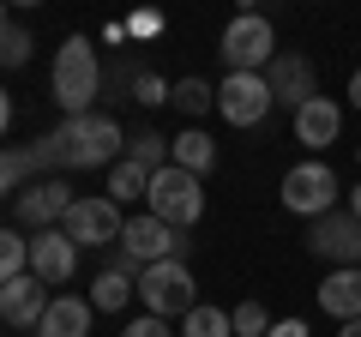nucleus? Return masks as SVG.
I'll return each mask as SVG.
<instances>
[{"instance_id": "1", "label": "nucleus", "mask_w": 361, "mask_h": 337, "mask_svg": "<svg viewBox=\"0 0 361 337\" xmlns=\"http://www.w3.org/2000/svg\"><path fill=\"white\" fill-rule=\"evenodd\" d=\"M61 115H90V103L103 97V61H97V42L90 37H66L54 54V78H49Z\"/></svg>"}, {"instance_id": "2", "label": "nucleus", "mask_w": 361, "mask_h": 337, "mask_svg": "<svg viewBox=\"0 0 361 337\" xmlns=\"http://www.w3.org/2000/svg\"><path fill=\"white\" fill-rule=\"evenodd\" d=\"M61 145H66V168H109L121 151H127V133H121L115 115L90 109V115H66Z\"/></svg>"}, {"instance_id": "3", "label": "nucleus", "mask_w": 361, "mask_h": 337, "mask_svg": "<svg viewBox=\"0 0 361 337\" xmlns=\"http://www.w3.org/2000/svg\"><path fill=\"white\" fill-rule=\"evenodd\" d=\"M145 211L163 223H175V229H193L199 217H205V181L199 175H187V168H157L151 187H145Z\"/></svg>"}, {"instance_id": "4", "label": "nucleus", "mask_w": 361, "mask_h": 337, "mask_svg": "<svg viewBox=\"0 0 361 337\" xmlns=\"http://www.w3.org/2000/svg\"><path fill=\"white\" fill-rule=\"evenodd\" d=\"M217 54L229 61V73H265V66L277 61V25H271L265 13H235L229 25H223Z\"/></svg>"}, {"instance_id": "5", "label": "nucleus", "mask_w": 361, "mask_h": 337, "mask_svg": "<svg viewBox=\"0 0 361 337\" xmlns=\"http://www.w3.org/2000/svg\"><path fill=\"white\" fill-rule=\"evenodd\" d=\"M139 301L145 313H157V319H180L187 307H199V283L193 271H187V259H157L139 271Z\"/></svg>"}, {"instance_id": "6", "label": "nucleus", "mask_w": 361, "mask_h": 337, "mask_svg": "<svg viewBox=\"0 0 361 337\" xmlns=\"http://www.w3.org/2000/svg\"><path fill=\"white\" fill-rule=\"evenodd\" d=\"M277 199H283V211H295V217H325V211H337V168L331 163H295L283 175V187H277Z\"/></svg>"}, {"instance_id": "7", "label": "nucleus", "mask_w": 361, "mask_h": 337, "mask_svg": "<svg viewBox=\"0 0 361 337\" xmlns=\"http://www.w3.org/2000/svg\"><path fill=\"white\" fill-rule=\"evenodd\" d=\"M271 109H277V97H271L265 73H229L217 85V115L229 127H265Z\"/></svg>"}, {"instance_id": "8", "label": "nucleus", "mask_w": 361, "mask_h": 337, "mask_svg": "<svg viewBox=\"0 0 361 337\" xmlns=\"http://www.w3.org/2000/svg\"><path fill=\"white\" fill-rule=\"evenodd\" d=\"M61 229L73 235L78 247H115L121 229H127V217H121V205L109 193H90V199H73V211L61 217Z\"/></svg>"}, {"instance_id": "9", "label": "nucleus", "mask_w": 361, "mask_h": 337, "mask_svg": "<svg viewBox=\"0 0 361 337\" xmlns=\"http://www.w3.org/2000/svg\"><path fill=\"white\" fill-rule=\"evenodd\" d=\"M121 247L127 253H139L145 265H157V259H187V229H175V223H163V217H127V229H121Z\"/></svg>"}, {"instance_id": "10", "label": "nucleus", "mask_w": 361, "mask_h": 337, "mask_svg": "<svg viewBox=\"0 0 361 337\" xmlns=\"http://www.w3.org/2000/svg\"><path fill=\"white\" fill-rule=\"evenodd\" d=\"M307 253L325 259V265H361V223H355V211H325V217H313Z\"/></svg>"}, {"instance_id": "11", "label": "nucleus", "mask_w": 361, "mask_h": 337, "mask_svg": "<svg viewBox=\"0 0 361 337\" xmlns=\"http://www.w3.org/2000/svg\"><path fill=\"white\" fill-rule=\"evenodd\" d=\"M78 253H85V247H78L73 235L61 229V223H54V229H37V235H30V271H37L49 289H66V283H73Z\"/></svg>"}, {"instance_id": "12", "label": "nucleus", "mask_w": 361, "mask_h": 337, "mask_svg": "<svg viewBox=\"0 0 361 337\" xmlns=\"http://www.w3.org/2000/svg\"><path fill=\"white\" fill-rule=\"evenodd\" d=\"M265 85H271V97H277V109L295 115L301 103L319 97V66H313L307 54H283V49H277V61L265 66Z\"/></svg>"}, {"instance_id": "13", "label": "nucleus", "mask_w": 361, "mask_h": 337, "mask_svg": "<svg viewBox=\"0 0 361 337\" xmlns=\"http://www.w3.org/2000/svg\"><path fill=\"white\" fill-rule=\"evenodd\" d=\"M13 211H18V223H25V229H54V223L73 211V187H66L61 175H49V181L25 187V193L13 199Z\"/></svg>"}, {"instance_id": "14", "label": "nucleus", "mask_w": 361, "mask_h": 337, "mask_svg": "<svg viewBox=\"0 0 361 337\" xmlns=\"http://www.w3.org/2000/svg\"><path fill=\"white\" fill-rule=\"evenodd\" d=\"M49 283H42L37 271H18L13 283H0V319L6 325H37L42 313H49Z\"/></svg>"}, {"instance_id": "15", "label": "nucleus", "mask_w": 361, "mask_h": 337, "mask_svg": "<svg viewBox=\"0 0 361 337\" xmlns=\"http://www.w3.org/2000/svg\"><path fill=\"white\" fill-rule=\"evenodd\" d=\"M337 133H343V109H337L331 97H313V103L295 109V145L325 151V145H337Z\"/></svg>"}, {"instance_id": "16", "label": "nucleus", "mask_w": 361, "mask_h": 337, "mask_svg": "<svg viewBox=\"0 0 361 337\" xmlns=\"http://www.w3.org/2000/svg\"><path fill=\"white\" fill-rule=\"evenodd\" d=\"M319 307L331 313L337 325L361 319V265H331V277L319 283Z\"/></svg>"}, {"instance_id": "17", "label": "nucleus", "mask_w": 361, "mask_h": 337, "mask_svg": "<svg viewBox=\"0 0 361 337\" xmlns=\"http://www.w3.org/2000/svg\"><path fill=\"white\" fill-rule=\"evenodd\" d=\"M169 163L205 181L211 168H217V139H211L205 127H187V133H175V139H169Z\"/></svg>"}, {"instance_id": "18", "label": "nucleus", "mask_w": 361, "mask_h": 337, "mask_svg": "<svg viewBox=\"0 0 361 337\" xmlns=\"http://www.w3.org/2000/svg\"><path fill=\"white\" fill-rule=\"evenodd\" d=\"M90 301H78V295H54L49 301V313L37 319V337H90Z\"/></svg>"}, {"instance_id": "19", "label": "nucleus", "mask_w": 361, "mask_h": 337, "mask_svg": "<svg viewBox=\"0 0 361 337\" xmlns=\"http://www.w3.org/2000/svg\"><path fill=\"white\" fill-rule=\"evenodd\" d=\"M133 295H139V283L121 277V271H109V265L97 271V283H90V307H97V313H121Z\"/></svg>"}, {"instance_id": "20", "label": "nucleus", "mask_w": 361, "mask_h": 337, "mask_svg": "<svg viewBox=\"0 0 361 337\" xmlns=\"http://www.w3.org/2000/svg\"><path fill=\"white\" fill-rule=\"evenodd\" d=\"M180 337H235V319L223 307H211V301H199V307L180 313Z\"/></svg>"}, {"instance_id": "21", "label": "nucleus", "mask_w": 361, "mask_h": 337, "mask_svg": "<svg viewBox=\"0 0 361 337\" xmlns=\"http://www.w3.org/2000/svg\"><path fill=\"white\" fill-rule=\"evenodd\" d=\"M169 103L199 121L205 109H217V85H205V78H175V97H169Z\"/></svg>"}, {"instance_id": "22", "label": "nucleus", "mask_w": 361, "mask_h": 337, "mask_svg": "<svg viewBox=\"0 0 361 337\" xmlns=\"http://www.w3.org/2000/svg\"><path fill=\"white\" fill-rule=\"evenodd\" d=\"M127 163H139L145 175L169 168V139H163V133H133V139H127Z\"/></svg>"}, {"instance_id": "23", "label": "nucleus", "mask_w": 361, "mask_h": 337, "mask_svg": "<svg viewBox=\"0 0 361 337\" xmlns=\"http://www.w3.org/2000/svg\"><path fill=\"white\" fill-rule=\"evenodd\" d=\"M145 187H151V175H145L139 163H127V157L109 168V199H115V205H127V199H145Z\"/></svg>"}, {"instance_id": "24", "label": "nucleus", "mask_w": 361, "mask_h": 337, "mask_svg": "<svg viewBox=\"0 0 361 337\" xmlns=\"http://www.w3.org/2000/svg\"><path fill=\"white\" fill-rule=\"evenodd\" d=\"M18 271H30V235L0 229V283H13Z\"/></svg>"}, {"instance_id": "25", "label": "nucleus", "mask_w": 361, "mask_h": 337, "mask_svg": "<svg viewBox=\"0 0 361 337\" xmlns=\"http://www.w3.org/2000/svg\"><path fill=\"white\" fill-rule=\"evenodd\" d=\"M25 175H37L30 151H0V199H13L18 187H25Z\"/></svg>"}, {"instance_id": "26", "label": "nucleus", "mask_w": 361, "mask_h": 337, "mask_svg": "<svg viewBox=\"0 0 361 337\" xmlns=\"http://www.w3.org/2000/svg\"><path fill=\"white\" fill-rule=\"evenodd\" d=\"M30 49H37V37H30L25 25L0 30V66H30Z\"/></svg>"}, {"instance_id": "27", "label": "nucleus", "mask_w": 361, "mask_h": 337, "mask_svg": "<svg viewBox=\"0 0 361 337\" xmlns=\"http://www.w3.org/2000/svg\"><path fill=\"white\" fill-rule=\"evenodd\" d=\"M169 97H175V85H169L163 73H133V103H145V109H163Z\"/></svg>"}, {"instance_id": "28", "label": "nucleus", "mask_w": 361, "mask_h": 337, "mask_svg": "<svg viewBox=\"0 0 361 337\" xmlns=\"http://www.w3.org/2000/svg\"><path fill=\"white\" fill-rule=\"evenodd\" d=\"M229 319H235V337H265V331H271V313L259 307V301H241V307H229Z\"/></svg>"}, {"instance_id": "29", "label": "nucleus", "mask_w": 361, "mask_h": 337, "mask_svg": "<svg viewBox=\"0 0 361 337\" xmlns=\"http://www.w3.org/2000/svg\"><path fill=\"white\" fill-rule=\"evenodd\" d=\"M121 337H180V331H169V319H157V313H139Z\"/></svg>"}, {"instance_id": "30", "label": "nucleus", "mask_w": 361, "mask_h": 337, "mask_svg": "<svg viewBox=\"0 0 361 337\" xmlns=\"http://www.w3.org/2000/svg\"><path fill=\"white\" fill-rule=\"evenodd\" d=\"M109 271H121V277H133V283H139V271H145V259H139V253H127V247L115 241V253H109Z\"/></svg>"}, {"instance_id": "31", "label": "nucleus", "mask_w": 361, "mask_h": 337, "mask_svg": "<svg viewBox=\"0 0 361 337\" xmlns=\"http://www.w3.org/2000/svg\"><path fill=\"white\" fill-rule=\"evenodd\" d=\"M133 37H163V13H133Z\"/></svg>"}, {"instance_id": "32", "label": "nucleus", "mask_w": 361, "mask_h": 337, "mask_svg": "<svg viewBox=\"0 0 361 337\" xmlns=\"http://www.w3.org/2000/svg\"><path fill=\"white\" fill-rule=\"evenodd\" d=\"M265 337H307V319H271Z\"/></svg>"}, {"instance_id": "33", "label": "nucleus", "mask_w": 361, "mask_h": 337, "mask_svg": "<svg viewBox=\"0 0 361 337\" xmlns=\"http://www.w3.org/2000/svg\"><path fill=\"white\" fill-rule=\"evenodd\" d=\"M6 127H13V97L0 91V139H6Z\"/></svg>"}, {"instance_id": "34", "label": "nucleus", "mask_w": 361, "mask_h": 337, "mask_svg": "<svg viewBox=\"0 0 361 337\" xmlns=\"http://www.w3.org/2000/svg\"><path fill=\"white\" fill-rule=\"evenodd\" d=\"M349 103L361 109V66H355V73H349Z\"/></svg>"}, {"instance_id": "35", "label": "nucleus", "mask_w": 361, "mask_h": 337, "mask_svg": "<svg viewBox=\"0 0 361 337\" xmlns=\"http://www.w3.org/2000/svg\"><path fill=\"white\" fill-rule=\"evenodd\" d=\"M349 211H355V223H361V181L349 187Z\"/></svg>"}, {"instance_id": "36", "label": "nucleus", "mask_w": 361, "mask_h": 337, "mask_svg": "<svg viewBox=\"0 0 361 337\" xmlns=\"http://www.w3.org/2000/svg\"><path fill=\"white\" fill-rule=\"evenodd\" d=\"M337 337H361V319H343V331H337Z\"/></svg>"}, {"instance_id": "37", "label": "nucleus", "mask_w": 361, "mask_h": 337, "mask_svg": "<svg viewBox=\"0 0 361 337\" xmlns=\"http://www.w3.org/2000/svg\"><path fill=\"white\" fill-rule=\"evenodd\" d=\"M6 25H13V6H6V0H0V30H6Z\"/></svg>"}, {"instance_id": "38", "label": "nucleus", "mask_w": 361, "mask_h": 337, "mask_svg": "<svg viewBox=\"0 0 361 337\" xmlns=\"http://www.w3.org/2000/svg\"><path fill=\"white\" fill-rule=\"evenodd\" d=\"M6 6H42V0H6Z\"/></svg>"}, {"instance_id": "39", "label": "nucleus", "mask_w": 361, "mask_h": 337, "mask_svg": "<svg viewBox=\"0 0 361 337\" xmlns=\"http://www.w3.org/2000/svg\"><path fill=\"white\" fill-rule=\"evenodd\" d=\"M241 13H253V0H241Z\"/></svg>"}, {"instance_id": "40", "label": "nucleus", "mask_w": 361, "mask_h": 337, "mask_svg": "<svg viewBox=\"0 0 361 337\" xmlns=\"http://www.w3.org/2000/svg\"><path fill=\"white\" fill-rule=\"evenodd\" d=\"M355 163H361V151H355Z\"/></svg>"}, {"instance_id": "41", "label": "nucleus", "mask_w": 361, "mask_h": 337, "mask_svg": "<svg viewBox=\"0 0 361 337\" xmlns=\"http://www.w3.org/2000/svg\"><path fill=\"white\" fill-rule=\"evenodd\" d=\"M0 325H6V319H0Z\"/></svg>"}]
</instances>
